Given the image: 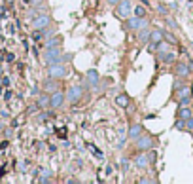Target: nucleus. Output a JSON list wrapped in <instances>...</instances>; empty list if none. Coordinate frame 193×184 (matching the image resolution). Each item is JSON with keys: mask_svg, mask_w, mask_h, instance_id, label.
I'll list each match as a JSON object with an SVG mask.
<instances>
[{"mask_svg": "<svg viewBox=\"0 0 193 184\" xmlns=\"http://www.w3.org/2000/svg\"><path fill=\"white\" fill-rule=\"evenodd\" d=\"M44 63H48V65H53V63H63V51L59 48H49V49H45V53L42 55Z\"/></svg>", "mask_w": 193, "mask_h": 184, "instance_id": "nucleus-1", "label": "nucleus"}, {"mask_svg": "<svg viewBox=\"0 0 193 184\" xmlns=\"http://www.w3.org/2000/svg\"><path fill=\"white\" fill-rule=\"evenodd\" d=\"M48 74H49V78H64L66 74H68V69L64 67L63 63H53L49 65V69H48Z\"/></svg>", "mask_w": 193, "mask_h": 184, "instance_id": "nucleus-2", "label": "nucleus"}, {"mask_svg": "<svg viewBox=\"0 0 193 184\" xmlns=\"http://www.w3.org/2000/svg\"><path fill=\"white\" fill-rule=\"evenodd\" d=\"M116 15L118 17H129L133 14V4H131V0H119V2L116 4Z\"/></svg>", "mask_w": 193, "mask_h": 184, "instance_id": "nucleus-3", "label": "nucleus"}, {"mask_svg": "<svg viewBox=\"0 0 193 184\" xmlns=\"http://www.w3.org/2000/svg\"><path fill=\"white\" fill-rule=\"evenodd\" d=\"M64 97H66L68 103H78L83 97V88H82V85H72V88H68V91H66Z\"/></svg>", "mask_w": 193, "mask_h": 184, "instance_id": "nucleus-4", "label": "nucleus"}, {"mask_svg": "<svg viewBox=\"0 0 193 184\" xmlns=\"http://www.w3.org/2000/svg\"><path fill=\"white\" fill-rule=\"evenodd\" d=\"M127 27H129L131 30H134V32H138L140 29L148 27V21H146L144 17H138V15H134V17H131V19L127 21Z\"/></svg>", "mask_w": 193, "mask_h": 184, "instance_id": "nucleus-5", "label": "nucleus"}, {"mask_svg": "<svg viewBox=\"0 0 193 184\" xmlns=\"http://www.w3.org/2000/svg\"><path fill=\"white\" fill-rule=\"evenodd\" d=\"M153 146V140H152V137H148V135H140L138 139H136V148L140 150V152H148Z\"/></svg>", "mask_w": 193, "mask_h": 184, "instance_id": "nucleus-6", "label": "nucleus"}, {"mask_svg": "<svg viewBox=\"0 0 193 184\" xmlns=\"http://www.w3.org/2000/svg\"><path fill=\"white\" fill-rule=\"evenodd\" d=\"M51 25V17L48 14H40L32 19V27L34 29H45V27H49Z\"/></svg>", "mask_w": 193, "mask_h": 184, "instance_id": "nucleus-7", "label": "nucleus"}, {"mask_svg": "<svg viewBox=\"0 0 193 184\" xmlns=\"http://www.w3.org/2000/svg\"><path fill=\"white\" fill-rule=\"evenodd\" d=\"M64 99H66L64 93H61L59 89H57V91H53V93L49 95V106L53 108V110H55V108H61L63 103H64Z\"/></svg>", "mask_w": 193, "mask_h": 184, "instance_id": "nucleus-8", "label": "nucleus"}, {"mask_svg": "<svg viewBox=\"0 0 193 184\" xmlns=\"http://www.w3.org/2000/svg\"><path fill=\"white\" fill-rule=\"evenodd\" d=\"M152 159H153V154H140L138 158L134 159V163L138 165V167H142V169H146L148 165L152 163Z\"/></svg>", "mask_w": 193, "mask_h": 184, "instance_id": "nucleus-9", "label": "nucleus"}, {"mask_svg": "<svg viewBox=\"0 0 193 184\" xmlns=\"http://www.w3.org/2000/svg\"><path fill=\"white\" fill-rule=\"evenodd\" d=\"M85 84L89 85V88H95V85L98 84V72L97 70H89L85 74Z\"/></svg>", "mask_w": 193, "mask_h": 184, "instance_id": "nucleus-10", "label": "nucleus"}, {"mask_svg": "<svg viewBox=\"0 0 193 184\" xmlns=\"http://www.w3.org/2000/svg\"><path fill=\"white\" fill-rule=\"evenodd\" d=\"M142 133H144V127L140 123H134V125L129 127V139H133V140H136Z\"/></svg>", "mask_w": 193, "mask_h": 184, "instance_id": "nucleus-11", "label": "nucleus"}, {"mask_svg": "<svg viewBox=\"0 0 193 184\" xmlns=\"http://www.w3.org/2000/svg\"><path fill=\"white\" fill-rule=\"evenodd\" d=\"M161 40H163V30H161V29H152V30H150V42L159 44Z\"/></svg>", "mask_w": 193, "mask_h": 184, "instance_id": "nucleus-12", "label": "nucleus"}, {"mask_svg": "<svg viewBox=\"0 0 193 184\" xmlns=\"http://www.w3.org/2000/svg\"><path fill=\"white\" fill-rule=\"evenodd\" d=\"M57 88H59V84H57V78H49L48 82L44 84V89H45V91H49V93L57 91Z\"/></svg>", "mask_w": 193, "mask_h": 184, "instance_id": "nucleus-13", "label": "nucleus"}, {"mask_svg": "<svg viewBox=\"0 0 193 184\" xmlns=\"http://www.w3.org/2000/svg\"><path fill=\"white\" fill-rule=\"evenodd\" d=\"M45 49H49V48H59L61 46V38L59 36H51V38H48L45 40Z\"/></svg>", "mask_w": 193, "mask_h": 184, "instance_id": "nucleus-14", "label": "nucleus"}, {"mask_svg": "<svg viewBox=\"0 0 193 184\" xmlns=\"http://www.w3.org/2000/svg\"><path fill=\"white\" fill-rule=\"evenodd\" d=\"M178 116L182 118V120H189V118L193 116V110H191L189 106H182V108H180V112H178Z\"/></svg>", "mask_w": 193, "mask_h": 184, "instance_id": "nucleus-15", "label": "nucleus"}, {"mask_svg": "<svg viewBox=\"0 0 193 184\" xmlns=\"http://www.w3.org/2000/svg\"><path fill=\"white\" fill-rule=\"evenodd\" d=\"M176 74L180 78L189 76V67H187V65H178V67H176Z\"/></svg>", "mask_w": 193, "mask_h": 184, "instance_id": "nucleus-16", "label": "nucleus"}, {"mask_svg": "<svg viewBox=\"0 0 193 184\" xmlns=\"http://www.w3.org/2000/svg\"><path fill=\"white\" fill-rule=\"evenodd\" d=\"M116 104L121 106V108H127L129 106V97L127 95H118L116 97Z\"/></svg>", "mask_w": 193, "mask_h": 184, "instance_id": "nucleus-17", "label": "nucleus"}, {"mask_svg": "<svg viewBox=\"0 0 193 184\" xmlns=\"http://www.w3.org/2000/svg\"><path fill=\"white\" fill-rule=\"evenodd\" d=\"M159 59L161 61H165V63H172L174 61V53H168V51H159Z\"/></svg>", "mask_w": 193, "mask_h": 184, "instance_id": "nucleus-18", "label": "nucleus"}, {"mask_svg": "<svg viewBox=\"0 0 193 184\" xmlns=\"http://www.w3.org/2000/svg\"><path fill=\"white\" fill-rule=\"evenodd\" d=\"M138 40L140 42H148V40H150V30H148V27H144V29L138 30Z\"/></svg>", "mask_w": 193, "mask_h": 184, "instance_id": "nucleus-19", "label": "nucleus"}, {"mask_svg": "<svg viewBox=\"0 0 193 184\" xmlns=\"http://www.w3.org/2000/svg\"><path fill=\"white\" fill-rule=\"evenodd\" d=\"M184 97H191V89L182 85V88L178 89V99H184Z\"/></svg>", "mask_w": 193, "mask_h": 184, "instance_id": "nucleus-20", "label": "nucleus"}, {"mask_svg": "<svg viewBox=\"0 0 193 184\" xmlns=\"http://www.w3.org/2000/svg\"><path fill=\"white\" fill-rule=\"evenodd\" d=\"M38 106H42V108H45V106H49V97H45V95H42L40 99H38Z\"/></svg>", "mask_w": 193, "mask_h": 184, "instance_id": "nucleus-21", "label": "nucleus"}, {"mask_svg": "<svg viewBox=\"0 0 193 184\" xmlns=\"http://www.w3.org/2000/svg\"><path fill=\"white\" fill-rule=\"evenodd\" d=\"M134 15L144 17V15H146V8H144V6H136V8H134Z\"/></svg>", "mask_w": 193, "mask_h": 184, "instance_id": "nucleus-22", "label": "nucleus"}, {"mask_svg": "<svg viewBox=\"0 0 193 184\" xmlns=\"http://www.w3.org/2000/svg\"><path fill=\"white\" fill-rule=\"evenodd\" d=\"M180 101V108L182 106H189L191 104V97H184V99H178Z\"/></svg>", "mask_w": 193, "mask_h": 184, "instance_id": "nucleus-23", "label": "nucleus"}, {"mask_svg": "<svg viewBox=\"0 0 193 184\" xmlns=\"http://www.w3.org/2000/svg\"><path fill=\"white\" fill-rule=\"evenodd\" d=\"M184 127H186V120L180 118V122H176V129H184Z\"/></svg>", "mask_w": 193, "mask_h": 184, "instance_id": "nucleus-24", "label": "nucleus"}, {"mask_svg": "<svg viewBox=\"0 0 193 184\" xmlns=\"http://www.w3.org/2000/svg\"><path fill=\"white\" fill-rule=\"evenodd\" d=\"M165 36H167V40L170 42V44H176V38H174L172 34H170V32H167V34H165Z\"/></svg>", "mask_w": 193, "mask_h": 184, "instance_id": "nucleus-25", "label": "nucleus"}, {"mask_svg": "<svg viewBox=\"0 0 193 184\" xmlns=\"http://www.w3.org/2000/svg\"><path fill=\"white\" fill-rule=\"evenodd\" d=\"M186 127H189L191 131H193V116L189 118V120H186Z\"/></svg>", "mask_w": 193, "mask_h": 184, "instance_id": "nucleus-26", "label": "nucleus"}, {"mask_svg": "<svg viewBox=\"0 0 193 184\" xmlns=\"http://www.w3.org/2000/svg\"><path fill=\"white\" fill-rule=\"evenodd\" d=\"M30 2H32L34 6H36V4H42V0H30Z\"/></svg>", "mask_w": 193, "mask_h": 184, "instance_id": "nucleus-27", "label": "nucleus"}, {"mask_svg": "<svg viewBox=\"0 0 193 184\" xmlns=\"http://www.w3.org/2000/svg\"><path fill=\"white\" fill-rule=\"evenodd\" d=\"M108 2H110V4H114V6H116V4L119 2V0H108Z\"/></svg>", "mask_w": 193, "mask_h": 184, "instance_id": "nucleus-28", "label": "nucleus"}, {"mask_svg": "<svg viewBox=\"0 0 193 184\" xmlns=\"http://www.w3.org/2000/svg\"><path fill=\"white\" fill-rule=\"evenodd\" d=\"M191 49H193V42H191Z\"/></svg>", "mask_w": 193, "mask_h": 184, "instance_id": "nucleus-29", "label": "nucleus"}]
</instances>
